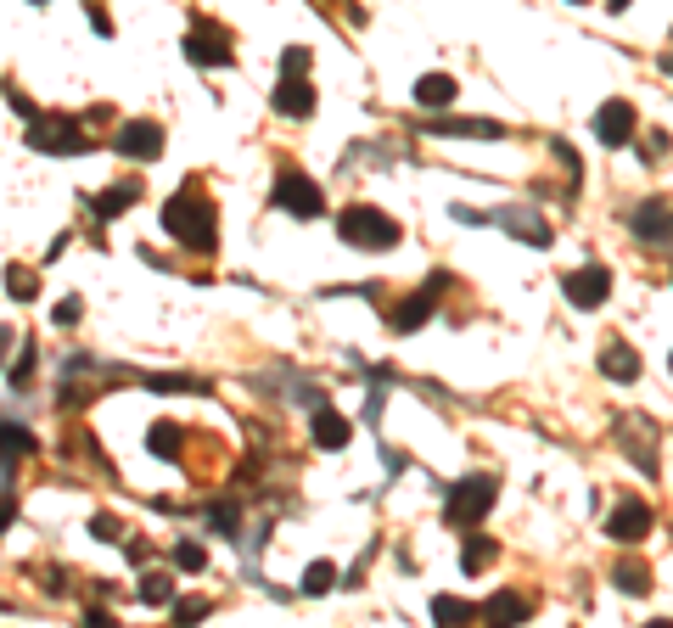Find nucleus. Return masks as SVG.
<instances>
[{"label": "nucleus", "mask_w": 673, "mask_h": 628, "mask_svg": "<svg viewBox=\"0 0 673 628\" xmlns=\"http://www.w3.org/2000/svg\"><path fill=\"white\" fill-rule=\"evenodd\" d=\"M29 146H34V152H85L90 141L79 135V124H73V118H34Z\"/></svg>", "instance_id": "nucleus-7"}, {"label": "nucleus", "mask_w": 673, "mask_h": 628, "mask_svg": "<svg viewBox=\"0 0 673 628\" xmlns=\"http://www.w3.org/2000/svg\"><path fill=\"white\" fill-rule=\"evenodd\" d=\"M275 208H287L292 219H320L326 214V191L303 169H281L275 174Z\"/></svg>", "instance_id": "nucleus-4"}, {"label": "nucleus", "mask_w": 673, "mask_h": 628, "mask_svg": "<svg viewBox=\"0 0 673 628\" xmlns=\"http://www.w3.org/2000/svg\"><path fill=\"white\" fill-rule=\"evenodd\" d=\"M488 561H494V544H488V539H472L466 550H460V567H466V572H483Z\"/></svg>", "instance_id": "nucleus-31"}, {"label": "nucleus", "mask_w": 673, "mask_h": 628, "mask_svg": "<svg viewBox=\"0 0 673 628\" xmlns=\"http://www.w3.org/2000/svg\"><path fill=\"white\" fill-rule=\"evenodd\" d=\"M163 230H169L174 242H186L191 253H214V242H219V225H214V202L202 197L197 186L174 191V197L163 202Z\"/></svg>", "instance_id": "nucleus-1"}, {"label": "nucleus", "mask_w": 673, "mask_h": 628, "mask_svg": "<svg viewBox=\"0 0 673 628\" xmlns=\"http://www.w3.org/2000/svg\"><path fill=\"white\" fill-rule=\"evenodd\" d=\"M337 236H343L348 247H365V253H382V247H393L399 242V225L382 214V208H343L337 214Z\"/></svg>", "instance_id": "nucleus-2"}, {"label": "nucleus", "mask_w": 673, "mask_h": 628, "mask_svg": "<svg viewBox=\"0 0 673 628\" xmlns=\"http://www.w3.org/2000/svg\"><path fill=\"white\" fill-rule=\"evenodd\" d=\"M601 371L612 376V382H634V376H640V359H634V348L623 343V337H612V343L601 348Z\"/></svg>", "instance_id": "nucleus-18"}, {"label": "nucleus", "mask_w": 673, "mask_h": 628, "mask_svg": "<svg viewBox=\"0 0 673 628\" xmlns=\"http://www.w3.org/2000/svg\"><path fill=\"white\" fill-rule=\"evenodd\" d=\"M606 533H612L617 544H640L645 533H651V511H645L640 500H623L612 516H606Z\"/></svg>", "instance_id": "nucleus-12"}, {"label": "nucleus", "mask_w": 673, "mask_h": 628, "mask_svg": "<svg viewBox=\"0 0 673 628\" xmlns=\"http://www.w3.org/2000/svg\"><path fill=\"white\" fill-rule=\"evenodd\" d=\"M186 57L197 62V68H225L236 51H230L225 29H214V23H197V29L186 34Z\"/></svg>", "instance_id": "nucleus-9"}, {"label": "nucleus", "mask_w": 673, "mask_h": 628, "mask_svg": "<svg viewBox=\"0 0 673 628\" xmlns=\"http://www.w3.org/2000/svg\"><path fill=\"white\" fill-rule=\"evenodd\" d=\"M23 455H34V432L0 421V460H23Z\"/></svg>", "instance_id": "nucleus-23"}, {"label": "nucleus", "mask_w": 673, "mask_h": 628, "mask_svg": "<svg viewBox=\"0 0 673 628\" xmlns=\"http://www.w3.org/2000/svg\"><path fill=\"white\" fill-rule=\"evenodd\" d=\"M113 146L124 157H135V163H152V157L163 152V129L152 124V118H129V124L113 135Z\"/></svg>", "instance_id": "nucleus-8"}, {"label": "nucleus", "mask_w": 673, "mask_h": 628, "mask_svg": "<svg viewBox=\"0 0 673 628\" xmlns=\"http://www.w3.org/2000/svg\"><path fill=\"white\" fill-rule=\"evenodd\" d=\"M51 320H57V326H79V298H62L57 309H51Z\"/></svg>", "instance_id": "nucleus-33"}, {"label": "nucleus", "mask_w": 673, "mask_h": 628, "mask_svg": "<svg viewBox=\"0 0 673 628\" xmlns=\"http://www.w3.org/2000/svg\"><path fill=\"white\" fill-rule=\"evenodd\" d=\"M275 113L281 118H309L315 113V90H309L303 73H287V79H281V90H275Z\"/></svg>", "instance_id": "nucleus-14"}, {"label": "nucleus", "mask_w": 673, "mask_h": 628, "mask_svg": "<svg viewBox=\"0 0 673 628\" xmlns=\"http://www.w3.org/2000/svg\"><path fill=\"white\" fill-rule=\"evenodd\" d=\"M34 6H45V0H34Z\"/></svg>", "instance_id": "nucleus-41"}, {"label": "nucleus", "mask_w": 673, "mask_h": 628, "mask_svg": "<svg viewBox=\"0 0 673 628\" xmlns=\"http://www.w3.org/2000/svg\"><path fill=\"white\" fill-rule=\"evenodd\" d=\"M174 567H180V572H202V567H208V550H202V544H174Z\"/></svg>", "instance_id": "nucleus-30"}, {"label": "nucleus", "mask_w": 673, "mask_h": 628, "mask_svg": "<svg viewBox=\"0 0 673 628\" xmlns=\"http://www.w3.org/2000/svg\"><path fill=\"white\" fill-rule=\"evenodd\" d=\"M623 6H629V0H612V12H623Z\"/></svg>", "instance_id": "nucleus-40"}, {"label": "nucleus", "mask_w": 673, "mask_h": 628, "mask_svg": "<svg viewBox=\"0 0 673 628\" xmlns=\"http://www.w3.org/2000/svg\"><path fill=\"white\" fill-rule=\"evenodd\" d=\"M331 584H337V567H331V561H315V567L303 572V589H309V595H326Z\"/></svg>", "instance_id": "nucleus-29"}, {"label": "nucleus", "mask_w": 673, "mask_h": 628, "mask_svg": "<svg viewBox=\"0 0 673 628\" xmlns=\"http://www.w3.org/2000/svg\"><path fill=\"white\" fill-rule=\"evenodd\" d=\"M634 236H645V242H673V208L668 202H640L629 214Z\"/></svg>", "instance_id": "nucleus-13"}, {"label": "nucleus", "mask_w": 673, "mask_h": 628, "mask_svg": "<svg viewBox=\"0 0 673 628\" xmlns=\"http://www.w3.org/2000/svg\"><path fill=\"white\" fill-rule=\"evenodd\" d=\"M29 376H34V343H23V359L12 365V387H23Z\"/></svg>", "instance_id": "nucleus-32"}, {"label": "nucleus", "mask_w": 673, "mask_h": 628, "mask_svg": "<svg viewBox=\"0 0 673 628\" xmlns=\"http://www.w3.org/2000/svg\"><path fill=\"white\" fill-rule=\"evenodd\" d=\"M455 96H460V85L449 79V73H421V79H416V101H421V107H449Z\"/></svg>", "instance_id": "nucleus-20"}, {"label": "nucleus", "mask_w": 673, "mask_h": 628, "mask_svg": "<svg viewBox=\"0 0 673 628\" xmlns=\"http://www.w3.org/2000/svg\"><path fill=\"white\" fill-rule=\"evenodd\" d=\"M354 438V421L337 410H315V443L320 449H343V443Z\"/></svg>", "instance_id": "nucleus-19"}, {"label": "nucleus", "mask_w": 673, "mask_h": 628, "mask_svg": "<svg viewBox=\"0 0 673 628\" xmlns=\"http://www.w3.org/2000/svg\"><path fill=\"white\" fill-rule=\"evenodd\" d=\"M135 202H141V180H118V186L96 191L90 208H96V219H118L124 208H135Z\"/></svg>", "instance_id": "nucleus-17"}, {"label": "nucleus", "mask_w": 673, "mask_h": 628, "mask_svg": "<svg viewBox=\"0 0 673 628\" xmlns=\"http://www.w3.org/2000/svg\"><path fill=\"white\" fill-rule=\"evenodd\" d=\"M612 584L623 589V595H645V589H651V572H645L640 561H623V567L612 572Z\"/></svg>", "instance_id": "nucleus-26"}, {"label": "nucleus", "mask_w": 673, "mask_h": 628, "mask_svg": "<svg viewBox=\"0 0 673 628\" xmlns=\"http://www.w3.org/2000/svg\"><path fill=\"white\" fill-rule=\"evenodd\" d=\"M634 129H640V113H634V101H606L601 113H595V141L601 146H629Z\"/></svg>", "instance_id": "nucleus-6"}, {"label": "nucleus", "mask_w": 673, "mask_h": 628, "mask_svg": "<svg viewBox=\"0 0 673 628\" xmlns=\"http://www.w3.org/2000/svg\"><path fill=\"white\" fill-rule=\"evenodd\" d=\"M90 533H96V539H107V544H113V539H124V528H118L113 516H96V522H90Z\"/></svg>", "instance_id": "nucleus-35"}, {"label": "nucleus", "mask_w": 673, "mask_h": 628, "mask_svg": "<svg viewBox=\"0 0 673 628\" xmlns=\"http://www.w3.org/2000/svg\"><path fill=\"white\" fill-rule=\"evenodd\" d=\"M427 135H438V141H500L505 124H494V118H438V124H427Z\"/></svg>", "instance_id": "nucleus-10"}, {"label": "nucleus", "mask_w": 673, "mask_h": 628, "mask_svg": "<svg viewBox=\"0 0 673 628\" xmlns=\"http://www.w3.org/2000/svg\"><path fill=\"white\" fill-rule=\"evenodd\" d=\"M432 617H438V623H472V617H483V606H466V600H455V595H438L432 600Z\"/></svg>", "instance_id": "nucleus-24"}, {"label": "nucleus", "mask_w": 673, "mask_h": 628, "mask_svg": "<svg viewBox=\"0 0 673 628\" xmlns=\"http://www.w3.org/2000/svg\"><path fill=\"white\" fill-rule=\"evenodd\" d=\"M6 348H12V326H0V371H6Z\"/></svg>", "instance_id": "nucleus-38"}, {"label": "nucleus", "mask_w": 673, "mask_h": 628, "mask_svg": "<svg viewBox=\"0 0 673 628\" xmlns=\"http://www.w3.org/2000/svg\"><path fill=\"white\" fill-rule=\"evenodd\" d=\"M214 612V600L208 595H186V600H174V623H197V617Z\"/></svg>", "instance_id": "nucleus-28"}, {"label": "nucleus", "mask_w": 673, "mask_h": 628, "mask_svg": "<svg viewBox=\"0 0 673 628\" xmlns=\"http://www.w3.org/2000/svg\"><path fill=\"white\" fill-rule=\"evenodd\" d=\"M180 438H186V432L174 427V421H152V432H146V449H152L158 460H180Z\"/></svg>", "instance_id": "nucleus-22"}, {"label": "nucleus", "mask_w": 673, "mask_h": 628, "mask_svg": "<svg viewBox=\"0 0 673 628\" xmlns=\"http://www.w3.org/2000/svg\"><path fill=\"white\" fill-rule=\"evenodd\" d=\"M309 68V51H303V45H292L287 57H281V73H303Z\"/></svg>", "instance_id": "nucleus-36"}, {"label": "nucleus", "mask_w": 673, "mask_h": 628, "mask_svg": "<svg viewBox=\"0 0 673 628\" xmlns=\"http://www.w3.org/2000/svg\"><path fill=\"white\" fill-rule=\"evenodd\" d=\"M623 455L634 460V466L645 471V477H657V432H645V421L640 415H629V421H623Z\"/></svg>", "instance_id": "nucleus-11"}, {"label": "nucleus", "mask_w": 673, "mask_h": 628, "mask_svg": "<svg viewBox=\"0 0 673 628\" xmlns=\"http://www.w3.org/2000/svg\"><path fill=\"white\" fill-rule=\"evenodd\" d=\"M573 6H584V0H573Z\"/></svg>", "instance_id": "nucleus-42"}, {"label": "nucleus", "mask_w": 673, "mask_h": 628, "mask_svg": "<svg viewBox=\"0 0 673 628\" xmlns=\"http://www.w3.org/2000/svg\"><path fill=\"white\" fill-rule=\"evenodd\" d=\"M640 157H645V163H651V157H668V135H662V129H657V135H645V141H640Z\"/></svg>", "instance_id": "nucleus-34"}, {"label": "nucleus", "mask_w": 673, "mask_h": 628, "mask_svg": "<svg viewBox=\"0 0 673 628\" xmlns=\"http://www.w3.org/2000/svg\"><path fill=\"white\" fill-rule=\"evenodd\" d=\"M494 500H500V483L488 477V471H477V477H466V483L449 488V528H472V522H483L488 511H494Z\"/></svg>", "instance_id": "nucleus-3"}, {"label": "nucleus", "mask_w": 673, "mask_h": 628, "mask_svg": "<svg viewBox=\"0 0 673 628\" xmlns=\"http://www.w3.org/2000/svg\"><path fill=\"white\" fill-rule=\"evenodd\" d=\"M135 595H141L146 606H174V578H163V572H146Z\"/></svg>", "instance_id": "nucleus-25"}, {"label": "nucleus", "mask_w": 673, "mask_h": 628, "mask_svg": "<svg viewBox=\"0 0 673 628\" xmlns=\"http://www.w3.org/2000/svg\"><path fill=\"white\" fill-rule=\"evenodd\" d=\"M662 73H673V51H668V57H662Z\"/></svg>", "instance_id": "nucleus-39"}, {"label": "nucleus", "mask_w": 673, "mask_h": 628, "mask_svg": "<svg viewBox=\"0 0 673 628\" xmlns=\"http://www.w3.org/2000/svg\"><path fill=\"white\" fill-rule=\"evenodd\" d=\"M432 309H438V298H432V292H416V298H404L399 314H393V331H416L421 320H432Z\"/></svg>", "instance_id": "nucleus-21"}, {"label": "nucleus", "mask_w": 673, "mask_h": 628, "mask_svg": "<svg viewBox=\"0 0 673 628\" xmlns=\"http://www.w3.org/2000/svg\"><path fill=\"white\" fill-rule=\"evenodd\" d=\"M500 225L511 230V236H522L528 247H550V236H556V230H550L545 219L533 214V208H505V214H500Z\"/></svg>", "instance_id": "nucleus-15"}, {"label": "nucleus", "mask_w": 673, "mask_h": 628, "mask_svg": "<svg viewBox=\"0 0 673 628\" xmlns=\"http://www.w3.org/2000/svg\"><path fill=\"white\" fill-rule=\"evenodd\" d=\"M12 516H17V500H12V494H0V533L12 528Z\"/></svg>", "instance_id": "nucleus-37"}, {"label": "nucleus", "mask_w": 673, "mask_h": 628, "mask_svg": "<svg viewBox=\"0 0 673 628\" xmlns=\"http://www.w3.org/2000/svg\"><path fill=\"white\" fill-rule=\"evenodd\" d=\"M6 292H12V298H34V292H40V275L12 264V270H6Z\"/></svg>", "instance_id": "nucleus-27"}, {"label": "nucleus", "mask_w": 673, "mask_h": 628, "mask_svg": "<svg viewBox=\"0 0 673 628\" xmlns=\"http://www.w3.org/2000/svg\"><path fill=\"white\" fill-rule=\"evenodd\" d=\"M561 292H567L573 309H601L606 292H612V270H606V264H584V270H573L561 281Z\"/></svg>", "instance_id": "nucleus-5"}, {"label": "nucleus", "mask_w": 673, "mask_h": 628, "mask_svg": "<svg viewBox=\"0 0 673 628\" xmlns=\"http://www.w3.org/2000/svg\"><path fill=\"white\" fill-rule=\"evenodd\" d=\"M483 617H488V623H528V617H533V600L516 595V589H500V595L483 600Z\"/></svg>", "instance_id": "nucleus-16"}]
</instances>
